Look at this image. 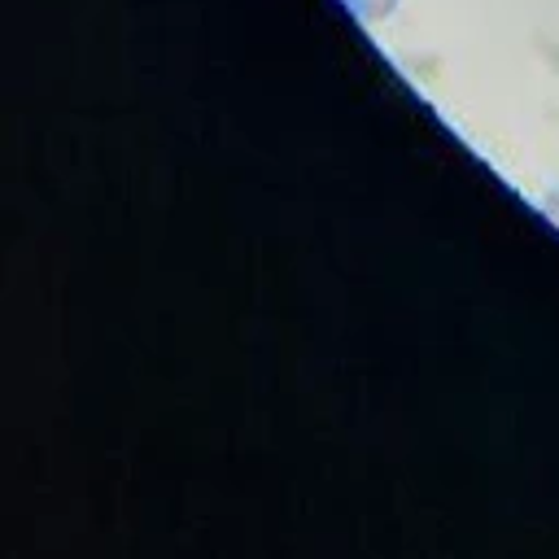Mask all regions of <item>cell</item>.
<instances>
[{"label": "cell", "mask_w": 559, "mask_h": 559, "mask_svg": "<svg viewBox=\"0 0 559 559\" xmlns=\"http://www.w3.org/2000/svg\"><path fill=\"white\" fill-rule=\"evenodd\" d=\"M345 9H349L362 26H376V22H384V17L397 9V0H345Z\"/></svg>", "instance_id": "cell-1"}, {"label": "cell", "mask_w": 559, "mask_h": 559, "mask_svg": "<svg viewBox=\"0 0 559 559\" xmlns=\"http://www.w3.org/2000/svg\"><path fill=\"white\" fill-rule=\"evenodd\" d=\"M542 210H546V218H550V223L559 227V192H550V197L542 201Z\"/></svg>", "instance_id": "cell-2"}]
</instances>
